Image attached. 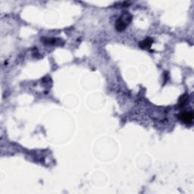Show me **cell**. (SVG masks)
I'll return each mask as SVG.
<instances>
[{
    "label": "cell",
    "mask_w": 194,
    "mask_h": 194,
    "mask_svg": "<svg viewBox=\"0 0 194 194\" xmlns=\"http://www.w3.org/2000/svg\"><path fill=\"white\" fill-rule=\"evenodd\" d=\"M132 19L131 15L129 13H124L116 22V29L118 31H123L127 26L130 23Z\"/></svg>",
    "instance_id": "obj_1"
},
{
    "label": "cell",
    "mask_w": 194,
    "mask_h": 194,
    "mask_svg": "<svg viewBox=\"0 0 194 194\" xmlns=\"http://www.w3.org/2000/svg\"><path fill=\"white\" fill-rule=\"evenodd\" d=\"M178 118L185 124H191L193 119V113L192 111H184L178 115Z\"/></svg>",
    "instance_id": "obj_2"
},
{
    "label": "cell",
    "mask_w": 194,
    "mask_h": 194,
    "mask_svg": "<svg viewBox=\"0 0 194 194\" xmlns=\"http://www.w3.org/2000/svg\"><path fill=\"white\" fill-rule=\"evenodd\" d=\"M152 39L147 38L145 40L142 41L140 43V46L142 48V49H147V48L150 47V46L152 45Z\"/></svg>",
    "instance_id": "obj_3"
},
{
    "label": "cell",
    "mask_w": 194,
    "mask_h": 194,
    "mask_svg": "<svg viewBox=\"0 0 194 194\" xmlns=\"http://www.w3.org/2000/svg\"><path fill=\"white\" fill-rule=\"evenodd\" d=\"M188 97H189L188 96H187V95H184V96H183V97H181V99H180V101H179V105H180V106H183V105L186 103L187 100V99H188Z\"/></svg>",
    "instance_id": "obj_4"
}]
</instances>
